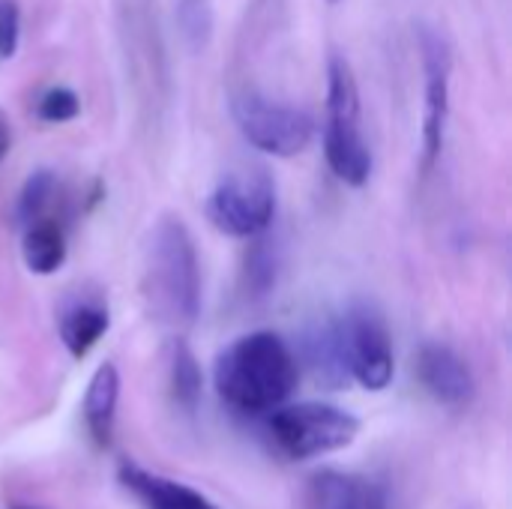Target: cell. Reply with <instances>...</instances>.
<instances>
[{
    "mask_svg": "<svg viewBox=\"0 0 512 509\" xmlns=\"http://www.w3.org/2000/svg\"><path fill=\"white\" fill-rule=\"evenodd\" d=\"M54 192H57L54 174L45 171V168H42V171H33V174L27 177L21 195H18V207H15L18 222H21L24 228L42 222V219H45V210H48L51 201H54Z\"/></svg>",
    "mask_w": 512,
    "mask_h": 509,
    "instance_id": "17",
    "label": "cell"
},
{
    "mask_svg": "<svg viewBox=\"0 0 512 509\" xmlns=\"http://www.w3.org/2000/svg\"><path fill=\"white\" fill-rule=\"evenodd\" d=\"M417 378L423 390L447 408L471 405L474 390H477L471 366L450 345H441V342H426L417 351Z\"/></svg>",
    "mask_w": 512,
    "mask_h": 509,
    "instance_id": "9",
    "label": "cell"
},
{
    "mask_svg": "<svg viewBox=\"0 0 512 509\" xmlns=\"http://www.w3.org/2000/svg\"><path fill=\"white\" fill-rule=\"evenodd\" d=\"M420 54H423V78H426V96H423V168L429 171L441 159V150H444L447 117H450L453 54H450L447 39L432 27H420Z\"/></svg>",
    "mask_w": 512,
    "mask_h": 509,
    "instance_id": "8",
    "label": "cell"
},
{
    "mask_svg": "<svg viewBox=\"0 0 512 509\" xmlns=\"http://www.w3.org/2000/svg\"><path fill=\"white\" fill-rule=\"evenodd\" d=\"M9 144H12V132H9V123H6V117L0 114V159L9 153Z\"/></svg>",
    "mask_w": 512,
    "mask_h": 509,
    "instance_id": "21",
    "label": "cell"
},
{
    "mask_svg": "<svg viewBox=\"0 0 512 509\" xmlns=\"http://www.w3.org/2000/svg\"><path fill=\"white\" fill-rule=\"evenodd\" d=\"M81 111V102L78 96L69 90V87H51L42 93L39 105H36V114L45 120V123H66L72 117H78Z\"/></svg>",
    "mask_w": 512,
    "mask_h": 509,
    "instance_id": "19",
    "label": "cell"
},
{
    "mask_svg": "<svg viewBox=\"0 0 512 509\" xmlns=\"http://www.w3.org/2000/svg\"><path fill=\"white\" fill-rule=\"evenodd\" d=\"M333 3H336V0H333Z\"/></svg>",
    "mask_w": 512,
    "mask_h": 509,
    "instance_id": "23",
    "label": "cell"
},
{
    "mask_svg": "<svg viewBox=\"0 0 512 509\" xmlns=\"http://www.w3.org/2000/svg\"><path fill=\"white\" fill-rule=\"evenodd\" d=\"M21 36V15L15 0H0V57H12Z\"/></svg>",
    "mask_w": 512,
    "mask_h": 509,
    "instance_id": "20",
    "label": "cell"
},
{
    "mask_svg": "<svg viewBox=\"0 0 512 509\" xmlns=\"http://www.w3.org/2000/svg\"><path fill=\"white\" fill-rule=\"evenodd\" d=\"M144 294L162 324L189 327L198 318L201 309L198 252L189 228L174 216L162 219L150 237Z\"/></svg>",
    "mask_w": 512,
    "mask_h": 509,
    "instance_id": "2",
    "label": "cell"
},
{
    "mask_svg": "<svg viewBox=\"0 0 512 509\" xmlns=\"http://www.w3.org/2000/svg\"><path fill=\"white\" fill-rule=\"evenodd\" d=\"M168 378H171V396L174 402L183 408V414H195L198 402H201V387H204V378H201V366L192 354V348L177 339L171 345V366H168Z\"/></svg>",
    "mask_w": 512,
    "mask_h": 509,
    "instance_id": "16",
    "label": "cell"
},
{
    "mask_svg": "<svg viewBox=\"0 0 512 509\" xmlns=\"http://www.w3.org/2000/svg\"><path fill=\"white\" fill-rule=\"evenodd\" d=\"M117 399H120V372L114 363H102L84 393V423L96 447H108L114 435V417H117Z\"/></svg>",
    "mask_w": 512,
    "mask_h": 509,
    "instance_id": "12",
    "label": "cell"
},
{
    "mask_svg": "<svg viewBox=\"0 0 512 509\" xmlns=\"http://www.w3.org/2000/svg\"><path fill=\"white\" fill-rule=\"evenodd\" d=\"M303 348H306V363L312 366L315 378L330 384L333 390L342 387L348 378V369H345V360H342V345H339V327L336 321H324V324H315L306 339H303Z\"/></svg>",
    "mask_w": 512,
    "mask_h": 509,
    "instance_id": "14",
    "label": "cell"
},
{
    "mask_svg": "<svg viewBox=\"0 0 512 509\" xmlns=\"http://www.w3.org/2000/svg\"><path fill=\"white\" fill-rule=\"evenodd\" d=\"M231 114L243 138L270 156H297L315 138V120L297 105L267 99L255 90H243L231 99Z\"/></svg>",
    "mask_w": 512,
    "mask_h": 509,
    "instance_id": "5",
    "label": "cell"
},
{
    "mask_svg": "<svg viewBox=\"0 0 512 509\" xmlns=\"http://www.w3.org/2000/svg\"><path fill=\"white\" fill-rule=\"evenodd\" d=\"M309 509H390V495L378 480L321 471L309 483Z\"/></svg>",
    "mask_w": 512,
    "mask_h": 509,
    "instance_id": "10",
    "label": "cell"
},
{
    "mask_svg": "<svg viewBox=\"0 0 512 509\" xmlns=\"http://www.w3.org/2000/svg\"><path fill=\"white\" fill-rule=\"evenodd\" d=\"M300 363L288 342L270 330H258L231 342L213 366L219 399L237 414H273L294 393Z\"/></svg>",
    "mask_w": 512,
    "mask_h": 509,
    "instance_id": "1",
    "label": "cell"
},
{
    "mask_svg": "<svg viewBox=\"0 0 512 509\" xmlns=\"http://www.w3.org/2000/svg\"><path fill=\"white\" fill-rule=\"evenodd\" d=\"M273 444L294 462L318 459L351 447L360 435V420L327 402H300L276 408L267 420Z\"/></svg>",
    "mask_w": 512,
    "mask_h": 509,
    "instance_id": "4",
    "label": "cell"
},
{
    "mask_svg": "<svg viewBox=\"0 0 512 509\" xmlns=\"http://www.w3.org/2000/svg\"><path fill=\"white\" fill-rule=\"evenodd\" d=\"M12 509H36V507H24V504H18V507H12Z\"/></svg>",
    "mask_w": 512,
    "mask_h": 509,
    "instance_id": "22",
    "label": "cell"
},
{
    "mask_svg": "<svg viewBox=\"0 0 512 509\" xmlns=\"http://www.w3.org/2000/svg\"><path fill=\"white\" fill-rule=\"evenodd\" d=\"M324 153L330 171L360 189L372 174V150L366 147L360 129V90L354 69L342 54H333L327 63V126H324Z\"/></svg>",
    "mask_w": 512,
    "mask_h": 509,
    "instance_id": "3",
    "label": "cell"
},
{
    "mask_svg": "<svg viewBox=\"0 0 512 509\" xmlns=\"http://www.w3.org/2000/svg\"><path fill=\"white\" fill-rule=\"evenodd\" d=\"M117 480L144 509H219L198 489L168 480V477H159V474H150L132 462H123L117 468Z\"/></svg>",
    "mask_w": 512,
    "mask_h": 509,
    "instance_id": "11",
    "label": "cell"
},
{
    "mask_svg": "<svg viewBox=\"0 0 512 509\" xmlns=\"http://www.w3.org/2000/svg\"><path fill=\"white\" fill-rule=\"evenodd\" d=\"M108 327H111L108 309L99 303L81 300L60 315V342L69 351V357L84 360L96 348V342L108 333Z\"/></svg>",
    "mask_w": 512,
    "mask_h": 509,
    "instance_id": "13",
    "label": "cell"
},
{
    "mask_svg": "<svg viewBox=\"0 0 512 509\" xmlns=\"http://www.w3.org/2000/svg\"><path fill=\"white\" fill-rule=\"evenodd\" d=\"M246 282L252 294H267L276 282V252L270 249V240H255L252 252L246 255Z\"/></svg>",
    "mask_w": 512,
    "mask_h": 509,
    "instance_id": "18",
    "label": "cell"
},
{
    "mask_svg": "<svg viewBox=\"0 0 512 509\" xmlns=\"http://www.w3.org/2000/svg\"><path fill=\"white\" fill-rule=\"evenodd\" d=\"M21 258H24V267L30 273H36V276L57 273L63 267V261H66V237H63V231L51 219H42V222L30 225L24 231Z\"/></svg>",
    "mask_w": 512,
    "mask_h": 509,
    "instance_id": "15",
    "label": "cell"
},
{
    "mask_svg": "<svg viewBox=\"0 0 512 509\" xmlns=\"http://www.w3.org/2000/svg\"><path fill=\"white\" fill-rule=\"evenodd\" d=\"M207 216L228 237L252 240L264 234L276 216V186L270 174L252 168L222 177L207 198Z\"/></svg>",
    "mask_w": 512,
    "mask_h": 509,
    "instance_id": "6",
    "label": "cell"
},
{
    "mask_svg": "<svg viewBox=\"0 0 512 509\" xmlns=\"http://www.w3.org/2000/svg\"><path fill=\"white\" fill-rule=\"evenodd\" d=\"M336 327H339V345H342L348 378H354L360 387L372 393L387 390L396 375V360H393V342L384 315L369 303H354L336 321Z\"/></svg>",
    "mask_w": 512,
    "mask_h": 509,
    "instance_id": "7",
    "label": "cell"
}]
</instances>
